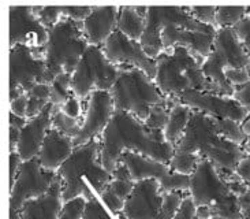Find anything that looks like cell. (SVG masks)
Returning <instances> with one entry per match:
<instances>
[{"instance_id":"35","label":"cell","mask_w":250,"mask_h":219,"mask_svg":"<svg viewBox=\"0 0 250 219\" xmlns=\"http://www.w3.org/2000/svg\"><path fill=\"white\" fill-rule=\"evenodd\" d=\"M160 191L163 195H168L172 192H189L190 189V177L185 174H179L175 171H169L166 177L159 181Z\"/></svg>"},{"instance_id":"52","label":"cell","mask_w":250,"mask_h":219,"mask_svg":"<svg viewBox=\"0 0 250 219\" xmlns=\"http://www.w3.org/2000/svg\"><path fill=\"white\" fill-rule=\"evenodd\" d=\"M26 95V90L22 87H15V88L10 89V102H14L17 99H20L21 96Z\"/></svg>"},{"instance_id":"24","label":"cell","mask_w":250,"mask_h":219,"mask_svg":"<svg viewBox=\"0 0 250 219\" xmlns=\"http://www.w3.org/2000/svg\"><path fill=\"white\" fill-rule=\"evenodd\" d=\"M146 25V17L137 11L135 6L119 7L116 30L125 34L126 37L135 41H141L142 34Z\"/></svg>"},{"instance_id":"5","label":"cell","mask_w":250,"mask_h":219,"mask_svg":"<svg viewBox=\"0 0 250 219\" xmlns=\"http://www.w3.org/2000/svg\"><path fill=\"white\" fill-rule=\"evenodd\" d=\"M109 93L115 110L128 112L142 122L146 121L155 106L168 102V97L160 92L155 80L140 68L128 66L119 67L118 80Z\"/></svg>"},{"instance_id":"43","label":"cell","mask_w":250,"mask_h":219,"mask_svg":"<svg viewBox=\"0 0 250 219\" xmlns=\"http://www.w3.org/2000/svg\"><path fill=\"white\" fill-rule=\"evenodd\" d=\"M100 198H102V201L105 204V207L108 208L109 211L115 212V214L123 212V208H125V201L121 200L118 196H115V195L109 191V189H105V191L103 192Z\"/></svg>"},{"instance_id":"8","label":"cell","mask_w":250,"mask_h":219,"mask_svg":"<svg viewBox=\"0 0 250 219\" xmlns=\"http://www.w3.org/2000/svg\"><path fill=\"white\" fill-rule=\"evenodd\" d=\"M119 67L107 59L103 47L89 45L73 73V95L86 102L96 90L109 92L115 85Z\"/></svg>"},{"instance_id":"11","label":"cell","mask_w":250,"mask_h":219,"mask_svg":"<svg viewBox=\"0 0 250 219\" xmlns=\"http://www.w3.org/2000/svg\"><path fill=\"white\" fill-rule=\"evenodd\" d=\"M10 48L15 45L45 47L49 30L41 23L33 6L8 7Z\"/></svg>"},{"instance_id":"16","label":"cell","mask_w":250,"mask_h":219,"mask_svg":"<svg viewBox=\"0 0 250 219\" xmlns=\"http://www.w3.org/2000/svg\"><path fill=\"white\" fill-rule=\"evenodd\" d=\"M163 197L157 179L135 182L134 189L125 203L123 214L128 219H156L162 208Z\"/></svg>"},{"instance_id":"10","label":"cell","mask_w":250,"mask_h":219,"mask_svg":"<svg viewBox=\"0 0 250 219\" xmlns=\"http://www.w3.org/2000/svg\"><path fill=\"white\" fill-rule=\"evenodd\" d=\"M55 178L56 173L42 169L39 157L23 162L15 182L10 186V212H20L26 201L48 193Z\"/></svg>"},{"instance_id":"42","label":"cell","mask_w":250,"mask_h":219,"mask_svg":"<svg viewBox=\"0 0 250 219\" xmlns=\"http://www.w3.org/2000/svg\"><path fill=\"white\" fill-rule=\"evenodd\" d=\"M226 78L230 82L231 87H234V88H239V87L250 82L248 67L229 68V70H226Z\"/></svg>"},{"instance_id":"3","label":"cell","mask_w":250,"mask_h":219,"mask_svg":"<svg viewBox=\"0 0 250 219\" xmlns=\"http://www.w3.org/2000/svg\"><path fill=\"white\" fill-rule=\"evenodd\" d=\"M204 61V58L185 47L175 45L164 49L156 59L157 74L155 82L157 88L166 97L178 100L186 90H201L223 96L215 84L205 78L203 73Z\"/></svg>"},{"instance_id":"15","label":"cell","mask_w":250,"mask_h":219,"mask_svg":"<svg viewBox=\"0 0 250 219\" xmlns=\"http://www.w3.org/2000/svg\"><path fill=\"white\" fill-rule=\"evenodd\" d=\"M231 193L230 188L220 177L216 166L208 159H201L190 177L189 195L196 207L212 205L217 198Z\"/></svg>"},{"instance_id":"32","label":"cell","mask_w":250,"mask_h":219,"mask_svg":"<svg viewBox=\"0 0 250 219\" xmlns=\"http://www.w3.org/2000/svg\"><path fill=\"white\" fill-rule=\"evenodd\" d=\"M82 128V119H74L66 115L63 111H54L52 114V129L59 131L61 134L75 140L80 134Z\"/></svg>"},{"instance_id":"45","label":"cell","mask_w":250,"mask_h":219,"mask_svg":"<svg viewBox=\"0 0 250 219\" xmlns=\"http://www.w3.org/2000/svg\"><path fill=\"white\" fill-rule=\"evenodd\" d=\"M81 107H82V102L80 99H77L74 95L71 96L68 99L67 102L63 104L62 107V111L68 115L70 118H74V119H81Z\"/></svg>"},{"instance_id":"30","label":"cell","mask_w":250,"mask_h":219,"mask_svg":"<svg viewBox=\"0 0 250 219\" xmlns=\"http://www.w3.org/2000/svg\"><path fill=\"white\" fill-rule=\"evenodd\" d=\"M215 123H216V130L219 136H222L227 141L235 144V145L244 147L245 143L249 138L242 129V123H238L231 119H217V118H215Z\"/></svg>"},{"instance_id":"22","label":"cell","mask_w":250,"mask_h":219,"mask_svg":"<svg viewBox=\"0 0 250 219\" xmlns=\"http://www.w3.org/2000/svg\"><path fill=\"white\" fill-rule=\"evenodd\" d=\"M74 140L61 134L55 129L48 131L44 144L39 153V160L42 169L52 173H58L63 163L71 156L74 151Z\"/></svg>"},{"instance_id":"56","label":"cell","mask_w":250,"mask_h":219,"mask_svg":"<svg viewBox=\"0 0 250 219\" xmlns=\"http://www.w3.org/2000/svg\"><path fill=\"white\" fill-rule=\"evenodd\" d=\"M248 188H249V191H250V184H248Z\"/></svg>"},{"instance_id":"13","label":"cell","mask_w":250,"mask_h":219,"mask_svg":"<svg viewBox=\"0 0 250 219\" xmlns=\"http://www.w3.org/2000/svg\"><path fill=\"white\" fill-rule=\"evenodd\" d=\"M114 112L115 107L111 93L104 90L93 92L86 100L81 131L74 140L75 147H81L96 138H102L103 133L105 131L114 116Z\"/></svg>"},{"instance_id":"55","label":"cell","mask_w":250,"mask_h":219,"mask_svg":"<svg viewBox=\"0 0 250 219\" xmlns=\"http://www.w3.org/2000/svg\"><path fill=\"white\" fill-rule=\"evenodd\" d=\"M248 15L250 17V7H248Z\"/></svg>"},{"instance_id":"9","label":"cell","mask_w":250,"mask_h":219,"mask_svg":"<svg viewBox=\"0 0 250 219\" xmlns=\"http://www.w3.org/2000/svg\"><path fill=\"white\" fill-rule=\"evenodd\" d=\"M8 66L10 89L22 87L27 93L37 84H48L47 59L44 47L15 45L10 48Z\"/></svg>"},{"instance_id":"26","label":"cell","mask_w":250,"mask_h":219,"mask_svg":"<svg viewBox=\"0 0 250 219\" xmlns=\"http://www.w3.org/2000/svg\"><path fill=\"white\" fill-rule=\"evenodd\" d=\"M203 73L205 78L215 84L217 88L222 90L224 97H234L235 88L231 87L230 82L226 78V67L222 61L213 52H210L208 58H205L203 63Z\"/></svg>"},{"instance_id":"44","label":"cell","mask_w":250,"mask_h":219,"mask_svg":"<svg viewBox=\"0 0 250 219\" xmlns=\"http://www.w3.org/2000/svg\"><path fill=\"white\" fill-rule=\"evenodd\" d=\"M235 32H237L238 37L241 39V41L244 43L245 48L248 51V55H249V67H250V17L248 15L245 20H242L237 26L234 27Z\"/></svg>"},{"instance_id":"2","label":"cell","mask_w":250,"mask_h":219,"mask_svg":"<svg viewBox=\"0 0 250 219\" xmlns=\"http://www.w3.org/2000/svg\"><path fill=\"white\" fill-rule=\"evenodd\" d=\"M56 174L63 181L62 197L64 203L78 197L86 201L100 197L112 179V174L102 164V140L96 138L75 147Z\"/></svg>"},{"instance_id":"37","label":"cell","mask_w":250,"mask_h":219,"mask_svg":"<svg viewBox=\"0 0 250 219\" xmlns=\"http://www.w3.org/2000/svg\"><path fill=\"white\" fill-rule=\"evenodd\" d=\"M33 10L34 13L37 14L41 23L47 27L48 30H51L63 18L62 6H33Z\"/></svg>"},{"instance_id":"38","label":"cell","mask_w":250,"mask_h":219,"mask_svg":"<svg viewBox=\"0 0 250 219\" xmlns=\"http://www.w3.org/2000/svg\"><path fill=\"white\" fill-rule=\"evenodd\" d=\"M216 10L217 6H189L188 11L189 14L198 22L204 25L216 27Z\"/></svg>"},{"instance_id":"48","label":"cell","mask_w":250,"mask_h":219,"mask_svg":"<svg viewBox=\"0 0 250 219\" xmlns=\"http://www.w3.org/2000/svg\"><path fill=\"white\" fill-rule=\"evenodd\" d=\"M234 99L250 114V82L239 88H235Z\"/></svg>"},{"instance_id":"21","label":"cell","mask_w":250,"mask_h":219,"mask_svg":"<svg viewBox=\"0 0 250 219\" xmlns=\"http://www.w3.org/2000/svg\"><path fill=\"white\" fill-rule=\"evenodd\" d=\"M63 181L56 174L54 184L51 189L44 196L39 198H33L26 201L21 208L22 219H59L62 210H63Z\"/></svg>"},{"instance_id":"47","label":"cell","mask_w":250,"mask_h":219,"mask_svg":"<svg viewBox=\"0 0 250 219\" xmlns=\"http://www.w3.org/2000/svg\"><path fill=\"white\" fill-rule=\"evenodd\" d=\"M27 104H29V99H27L26 93V95L21 96L20 99L10 102V112L14 115L27 119Z\"/></svg>"},{"instance_id":"25","label":"cell","mask_w":250,"mask_h":219,"mask_svg":"<svg viewBox=\"0 0 250 219\" xmlns=\"http://www.w3.org/2000/svg\"><path fill=\"white\" fill-rule=\"evenodd\" d=\"M193 110L189 109L188 106H185L182 103H176L175 106L169 111L168 123L164 129V138L166 141L171 145L176 147L178 143L181 141V138L186 131V128L189 125L190 115H191Z\"/></svg>"},{"instance_id":"29","label":"cell","mask_w":250,"mask_h":219,"mask_svg":"<svg viewBox=\"0 0 250 219\" xmlns=\"http://www.w3.org/2000/svg\"><path fill=\"white\" fill-rule=\"evenodd\" d=\"M27 119L41 114L51 103V89L48 84H37L27 92Z\"/></svg>"},{"instance_id":"46","label":"cell","mask_w":250,"mask_h":219,"mask_svg":"<svg viewBox=\"0 0 250 219\" xmlns=\"http://www.w3.org/2000/svg\"><path fill=\"white\" fill-rule=\"evenodd\" d=\"M196 205L193 203V200L190 197V195L185 196L182 201V205L179 208V211L176 214L174 219H197L196 218Z\"/></svg>"},{"instance_id":"34","label":"cell","mask_w":250,"mask_h":219,"mask_svg":"<svg viewBox=\"0 0 250 219\" xmlns=\"http://www.w3.org/2000/svg\"><path fill=\"white\" fill-rule=\"evenodd\" d=\"M82 219H128L123 212L115 214L109 211L100 197H96L90 201H86Z\"/></svg>"},{"instance_id":"6","label":"cell","mask_w":250,"mask_h":219,"mask_svg":"<svg viewBox=\"0 0 250 219\" xmlns=\"http://www.w3.org/2000/svg\"><path fill=\"white\" fill-rule=\"evenodd\" d=\"M88 47L89 43L85 39L82 23L63 17L61 22L49 30L48 41L44 47L48 84L62 73L73 74Z\"/></svg>"},{"instance_id":"54","label":"cell","mask_w":250,"mask_h":219,"mask_svg":"<svg viewBox=\"0 0 250 219\" xmlns=\"http://www.w3.org/2000/svg\"><path fill=\"white\" fill-rule=\"evenodd\" d=\"M242 148H244L245 153H246V155H250V137L248 138V141L245 143V145L242 147Z\"/></svg>"},{"instance_id":"17","label":"cell","mask_w":250,"mask_h":219,"mask_svg":"<svg viewBox=\"0 0 250 219\" xmlns=\"http://www.w3.org/2000/svg\"><path fill=\"white\" fill-rule=\"evenodd\" d=\"M52 114L54 107L49 103L41 114L27 119L25 128L21 131L20 143L15 151L23 162L39 156L48 131L52 129Z\"/></svg>"},{"instance_id":"1","label":"cell","mask_w":250,"mask_h":219,"mask_svg":"<svg viewBox=\"0 0 250 219\" xmlns=\"http://www.w3.org/2000/svg\"><path fill=\"white\" fill-rule=\"evenodd\" d=\"M100 140L102 164L111 174L126 151L141 153L166 164L171 162L175 153V147L166 141L162 130L149 129L138 118L118 110Z\"/></svg>"},{"instance_id":"49","label":"cell","mask_w":250,"mask_h":219,"mask_svg":"<svg viewBox=\"0 0 250 219\" xmlns=\"http://www.w3.org/2000/svg\"><path fill=\"white\" fill-rule=\"evenodd\" d=\"M22 163H23V160L21 159L17 152H10V186H13L15 182V178L20 173Z\"/></svg>"},{"instance_id":"7","label":"cell","mask_w":250,"mask_h":219,"mask_svg":"<svg viewBox=\"0 0 250 219\" xmlns=\"http://www.w3.org/2000/svg\"><path fill=\"white\" fill-rule=\"evenodd\" d=\"M164 27H179L193 32H213L216 27L204 25L188 11V7L149 6L146 25L141 37V45L149 58L157 59L163 54L162 30Z\"/></svg>"},{"instance_id":"50","label":"cell","mask_w":250,"mask_h":219,"mask_svg":"<svg viewBox=\"0 0 250 219\" xmlns=\"http://www.w3.org/2000/svg\"><path fill=\"white\" fill-rule=\"evenodd\" d=\"M235 171L238 173V175L244 179V182L250 184V155H246V156L239 162Z\"/></svg>"},{"instance_id":"12","label":"cell","mask_w":250,"mask_h":219,"mask_svg":"<svg viewBox=\"0 0 250 219\" xmlns=\"http://www.w3.org/2000/svg\"><path fill=\"white\" fill-rule=\"evenodd\" d=\"M103 51L107 59L118 67L128 66V67L140 68L152 80H156L157 63L155 59L149 58L146 55L140 41L131 40L121 32L115 30L103 45Z\"/></svg>"},{"instance_id":"36","label":"cell","mask_w":250,"mask_h":219,"mask_svg":"<svg viewBox=\"0 0 250 219\" xmlns=\"http://www.w3.org/2000/svg\"><path fill=\"white\" fill-rule=\"evenodd\" d=\"M183 198H185V195L182 192H172V193H168V195H164L162 208H160V212H159L156 219L175 218L181 205H182Z\"/></svg>"},{"instance_id":"19","label":"cell","mask_w":250,"mask_h":219,"mask_svg":"<svg viewBox=\"0 0 250 219\" xmlns=\"http://www.w3.org/2000/svg\"><path fill=\"white\" fill-rule=\"evenodd\" d=\"M119 7L93 6V11L82 23V30L89 45L103 47L116 30Z\"/></svg>"},{"instance_id":"20","label":"cell","mask_w":250,"mask_h":219,"mask_svg":"<svg viewBox=\"0 0 250 219\" xmlns=\"http://www.w3.org/2000/svg\"><path fill=\"white\" fill-rule=\"evenodd\" d=\"M212 52L222 61L226 70L249 66V55L234 27L217 29Z\"/></svg>"},{"instance_id":"53","label":"cell","mask_w":250,"mask_h":219,"mask_svg":"<svg viewBox=\"0 0 250 219\" xmlns=\"http://www.w3.org/2000/svg\"><path fill=\"white\" fill-rule=\"evenodd\" d=\"M242 129H244V131L246 133V136L250 137V114L248 115V118L245 119L244 123H242Z\"/></svg>"},{"instance_id":"31","label":"cell","mask_w":250,"mask_h":219,"mask_svg":"<svg viewBox=\"0 0 250 219\" xmlns=\"http://www.w3.org/2000/svg\"><path fill=\"white\" fill-rule=\"evenodd\" d=\"M248 17V7L245 6H217L216 23L217 29L235 27Z\"/></svg>"},{"instance_id":"28","label":"cell","mask_w":250,"mask_h":219,"mask_svg":"<svg viewBox=\"0 0 250 219\" xmlns=\"http://www.w3.org/2000/svg\"><path fill=\"white\" fill-rule=\"evenodd\" d=\"M73 74L62 73L49 84L51 104L54 111H61L63 104L73 96Z\"/></svg>"},{"instance_id":"33","label":"cell","mask_w":250,"mask_h":219,"mask_svg":"<svg viewBox=\"0 0 250 219\" xmlns=\"http://www.w3.org/2000/svg\"><path fill=\"white\" fill-rule=\"evenodd\" d=\"M201 157L196 153H188V152H178L175 151L174 156L168 163L169 169L179 174H185L191 177L193 173L196 171L197 166L200 163Z\"/></svg>"},{"instance_id":"4","label":"cell","mask_w":250,"mask_h":219,"mask_svg":"<svg viewBox=\"0 0 250 219\" xmlns=\"http://www.w3.org/2000/svg\"><path fill=\"white\" fill-rule=\"evenodd\" d=\"M175 151L196 153L201 159L210 160L217 169L232 171L237 170L239 162L246 156L242 147L219 136L213 116L194 110L191 111L189 125Z\"/></svg>"},{"instance_id":"39","label":"cell","mask_w":250,"mask_h":219,"mask_svg":"<svg viewBox=\"0 0 250 219\" xmlns=\"http://www.w3.org/2000/svg\"><path fill=\"white\" fill-rule=\"evenodd\" d=\"M86 205V200L82 197L70 200L67 203H64L63 210H62L59 219H82L83 210Z\"/></svg>"},{"instance_id":"41","label":"cell","mask_w":250,"mask_h":219,"mask_svg":"<svg viewBox=\"0 0 250 219\" xmlns=\"http://www.w3.org/2000/svg\"><path fill=\"white\" fill-rule=\"evenodd\" d=\"M92 11H93L92 6H62L63 17L78 23H83Z\"/></svg>"},{"instance_id":"51","label":"cell","mask_w":250,"mask_h":219,"mask_svg":"<svg viewBox=\"0 0 250 219\" xmlns=\"http://www.w3.org/2000/svg\"><path fill=\"white\" fill-rule=\"evenodd\" d=\"M239 204L244 211V219H250V191L244 193L242 196H239Z\"/></svg>"},{"instance_id":"14","label":"cell","mask_w":250,"mask_h":219,"mask_svg":"<svg viewBox=\"0 0 250 219\" xmlns=\"http://www.w3.org/2000/svg\"><path fill=\"white\" fill-rule=\"evenodd\" d=\"M179 102L194 111L213 116L217 119H231L244 123L249 112L234 99L212 95L201 90H186L179 96Z\"/></svg>"},{"instance_id":"23","label":"cell","mask_w":250,"mask_h":219,"mask_svg":"<svg viewBox=\"0 0 250 219\" xmlns=\"http://www.w3.org/2000/svg\"><path fill=\"white\" fill-rule=\"evenodd\" d=\"M119 162L127 167L134 182H140L145 179L160 181L171 171L168 164L160 163L155 159H150V157L144 156L141 153H135L131 151L123 152Z\"/></svg>"},{"instance_id":"18","label":"cell","mask_w":250,"mask_h":219,"mask_svg":"<svg viewBox=\"0 0 250 219\" xmlns=\"http://www.w3.org/2000/svg\"><path fill=\"white\" fill-rule=\"evenodd\" d=\"M217 30L193 32L179 27H164L162 30V44L164 49L171 47H185L201 58H208L213 49V41Z\"/></svg>"},{"instance_id":"27","label":"cell","mask_w":250,"mask_h":219,"mask_svg":"<svg viewBox=\"0 0 250 219\" xmlns=\"http://www.w3.org/2000/svg\"><path fill=\"white\" fill-rule=\"evenodd\" d=\"M209 207L212 219H244V211L239 204V198L232 193L217 198Z\"/></svg>"},{"instance_id":"40","label":"cell","mask_w":250,"mask_h":219,"mask_svg":"<svg viewBox=\"0 0 250 219\" xmlns=\"http://www.w3.org/2000/svg\"><path fill=\"white\" fill-rule=\"evenodd\" d=\"M27 119L10 112V152H15L20 143L21 131L25 128Z\"/></svg>"}]
</instances>
